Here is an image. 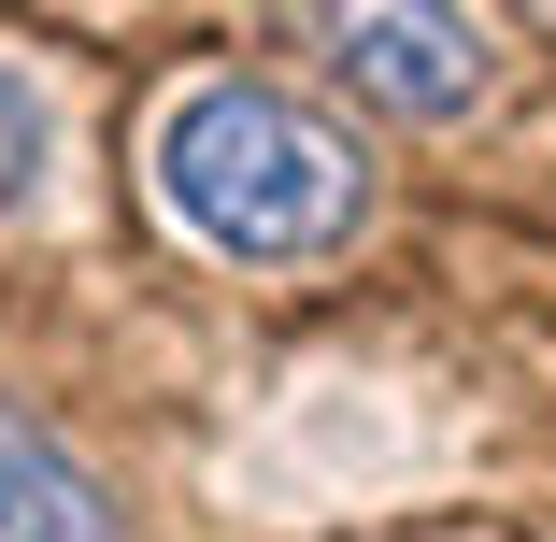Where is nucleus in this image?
<instances>
[{"label":"nucleus","instance_id":"nucleus-1","mask_svg":"<svg viewBox=\"0 0 556 542\" xmlns=\"http://www.w3.org/2000/svg\"><path fill=\"white\" fill-rule=\"evenodd\" d=\"M143 172L172 200V229L214 243V257H243V272H300V257H328L371 214V157L328 115H300L286 86H243V72L186 86L157 115V143H143Z\"/></svg>","mask_w":556,"mask_h":542},{"label":"nucleus","instance_id":"nucleus-2","mask_svg":"<svg viewBox=\"0 0 556 542\" xmlns=\"http://www.w3.org/2000/svg\"><path fill=\"white\" fill-rule=\"evenodd\" d=\"M328 72L357 100H386V115L442 129V115L485 100V29L471 15H328Z\"/></svg>","mask_w":556,"mask_h":542},{"label":"nucleus","instance_id":"nucleus-3","mask_svg":"<svg viewBox=\"0 0 556 542\" xmlns=\"http://www.w3.org/2000/svg\"><path fill=\"white\" fill-rule=\"evenodd\" d=\"M0 542H115L100 486L43 443V428H15V414H0Z\"/></svg>","mask_w":556,"mask_h":542},{"label":"nucleus","instance_id":"nucleus-4","mask_svg":"<svg viewBox=\"0 0 556 542\" xmlns=\"http://www.w3.org/2000/svg\"><path fill=\"white\" fill-rule=\"evenodd\" d=\"M43 157H58V129H43V100H29V72H0V214H15V200L43 186Z\"/></svg>","mask_w":556,"mask_h":542}]
</instances>
